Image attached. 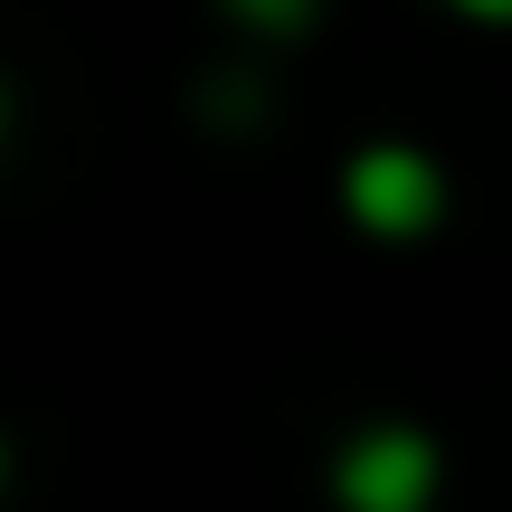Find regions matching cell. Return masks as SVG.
<instances>
[{"label": "cell", "mask_w": 512, "mask_h": 512, "mask_svg": "<svg viewBox=\"0 0 512 512\" xmlns=\"http://www.w3.org/2000/svg\"><path fill=\"white\" fill-rule=\"evenodd\" d=\"M342 512H427L437 503V446L418 427H361L332 465Z\"/></svg>", "instance_id": "1"}, {"label": "cell", "mask_w": 512, "mask_h": 512, "mask_svg": "<svg viewBox=\"0 0 512 512\" xmlns=\"http://www.w3.org/2000/svg\"><path fill=\"white\" fill-rule=\"evenodd\" d=\"M342 209L361 228H380V238H418L427 219H437V162L408 143H370L361 162L342 171Z\"/></svg>", "instance_id": "2"}, {"label": "cell", "mask_w": 512, "mask_h": 512, "mask_svg": "<svg viewBox=\"0 0 512 512\" xmlns=\"http://www.w3.org/2000/svg\"><path fill=\"white\" fill-rule=\"evenodd\" d=\"M228 19L256 38H304L313 29V0H228Z\"/></svg>", "instance_id": "3"}, {"label": "cell", "mask_w": 512, "mask_h": 512, "mask_svg": "<svg viewBox=\"0 0 512 512\" xmlns=\"http://www.w3.org/2000/svg\"><path fill=\"white\" fill-rule=\"evenodd\" d=\"M465 19H494V29H512V0H456Z\"/></svg>", "instance_id": "4"}, {"label": "cell", "mask_w": 512, "mask_h": 512, "mask_svg": "<svg viewBox=\"0 0 512 512\" xmlns=\"http://www.w3.org/2000/svg\"><path fill=\"white\" fill-rule=\"evenodd\" d=\"M0 133H10V95H0Z\"/></svg>", "instance_id": "5"}, {"label": "cell", "mask_w": 512, "mask_h": 512, "mask_svg": "<svg viewBox=\"0 0 512 512\" xmlns=\"http://www.w3.org/2000/svg\"><path fill=\"white\" fill-rule=\"evenodd\" d=\"M0 475H10V446H0Z\"/></svg>", "instance_id": "6"}]
</instances>
